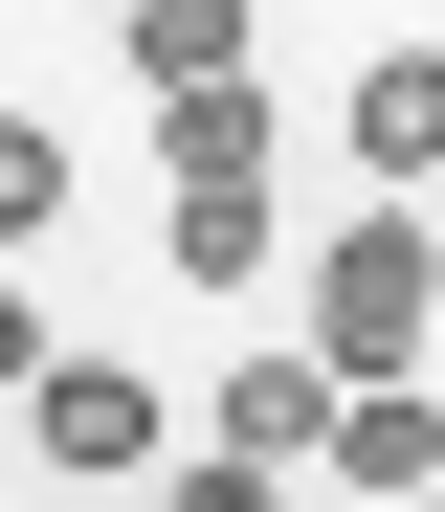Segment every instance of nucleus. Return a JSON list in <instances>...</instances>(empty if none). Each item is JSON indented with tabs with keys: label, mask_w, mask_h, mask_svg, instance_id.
Returning <instances> with one entry per match:
<instances>
[{
	"label": "nucleus",
	"mask_w": 445,
	"mask_h": 512,
	"mask_svg": "<svg viewBox=\"0 0 445 512\" xmlns=\"http://www.w3.org/2000/svg\"><path fill=\"white\" fill-rule=\"evenodd\" d=\"M156 268H178V290H245V268H267V179H178Z\"/></svg>",
	"instance_id": "7"
},
{
	"label": "nucleus",
	"mask_w": 445,
	"mask_h": 512,
	"mask_svg": "<svg viewBox=\"0 0 445 512\" xmlns=\"http://www.w3.org/2000/svg\"><path fill=\"white\" fill-rule=\"evenodd\" d=\"M23 379H45V334H23V290H0V401H23Z\"/></svg>",
	"instance_id": "10"
},
{
	"label": "nucleus",
	"mask_w": 445,
	"mask_h": 512,
	"mask_svg": "<svg viewBox=\"0 0 445 512\" xmlns=\"http://www.w3.org/2000/svg\"><path fill=\"white\" fill-rule=\"evenodd\" d=\"M423 312H445V223L356 201V223L312 245V357H334V379H423Z\"/></svg>",
	"instance_id": "1"
},
{
	"label": "nucleus",
	"mask_w": 445,
	"mask_h": 512,
	"mask_svg": "<svg viewBox=\"0 0 445 512\" xmlns=\"http://www.w3.org/2000/svg\"><path fill=\"white\" fill-rule=\"evenodd\" d=\"M23 423H45V468H89V490H134V468L178 446V401H156L134 357H45V379H23Z\"/></svg>",
	"instance_id": "2"
},
{
	"label": "nucleus",
	"mask_w": 445,
	"mask_h": 512,
	"mask_svg": "<svg viewBox=\"0 0 445 512\" xmlns=\"http://www.w3.org/2000/svg\"><path fill=\"white\" fill-rule=\"evenodd\" d=\"M334 401H356L334 357H245V379L201 401V446H245V468H290V490H312V468H334Z\"/></svg>",
	"instance_id": "4"
},
{
	"label": "nucleus",
	"mask_w": 445,
	"mask_h": 512,
	"mask_svg": "<svg viewBox=\"0 0 445 512\" xmlns=\"http://www.w3.org/2000/svg\"><path fill=\"white\" fill-rule=\"evenodd\" d=\"M134 134H156V179H267V156H290V112H267L245 67H223V90H156Z\"/></svg>",
	"instance_id": "5"
},
{
	"label": "nucleus",
	"mask_w": 445,
	"mask_h": 512,
	"mask_svg": "<svg viewBox=\"0 0 445 512\" xmlns=\"http://www.w3.org/2000/svg\"><path fill=\"white\" fill-rule=\"evenodd\" d=\"M334 156H356L379 201H423V179H445V45H379V67H356V90H334Z\"/></svg>",
	"instance_id": "3"
},
{
	"label": "nucleus",
	"mask_w": 445,
	"mask_h": 512,
	"mask_svg": "<svg viewBox=\"0 0 445 512\" xmlns=\"http://www.w3.org/2000/svg\"><path fill=\"white\" fill-rule=\"evenodd\" d=\"M312 490H445V401H423V379H356V401H334V468H312Z\"/></svg>",
	"instance_id": "6"
},
{
	"label": "nucleus",
	"mask_w": 445,
	"mask_h": 512,
	"mask_svg": "<svg viewBox=\"0 0 445 512\" xmlns=\"http://www.w3.org/2000/svg\"><path fill=\"white\" fill-rule=\"evenodd\" d=\"M245 67V0H134V90H223Z\"/></svg>",
	"instance_id": "8"
},
{
	"label": "nucleus",
	"mask_w": 445,
	"mask_h": 512,
	"mask_svg": "<svg viewBox=\"0 0 445 512\" xmlns=\"http://www.w3.org/2000/svg\"><path fill=\"white\" fill-rule=\"evenodd\" d=\"M45 223H67V134H45V112H0V245H45Z\"/></svg>",
	"instance_id": "9"
}]
</instances>
